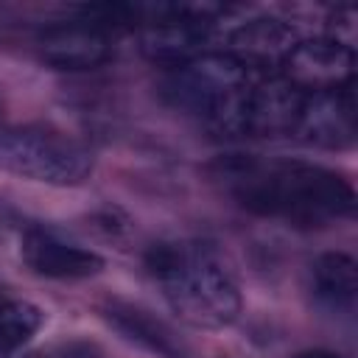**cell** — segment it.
Listing matches in <instances>:
<instances>
[{"label": "cell", "instance_id": "cell-7", "mask_svg": "<svg viewBox=\"0 0 358 358\" xmlns=\"http://www.w3.org/2000/svg\"><path fill=\"white\" fill-rule=\"evenodd\" d=\"M294 134L308 145L347 148L355 140V98L352 87L330 92H305Z\"/></svg>", "mask_w": 358, "mask_h": 358}, {"label": "cell", "instance_id": "cell-11", "mask_svg": "<svg viewBox=\"0 0 358 358\" xmlns=\"http://www.w3.org/2000/svg\"><path fill=\"white\" fill-rule=\"evenodd\" d=\"M310 294L330 313H352L358 296V268L350 255L327 252L310 266Z\"/></svg>", "mask_w": 358, "mask_h": 358}, {"label": "cell", "instance_id": "cell-12", "mask_svg": "<svg viewBox=\"0 0 358 358\" xmlns=\"http://www.w3.org/2000/svg\"><path fill=\"white\" fill-rule=\"evenodd\" d=\"M232 45L238 50L232 56L241 59L249 70H255V67H266L271 62L282 64V59L296 45V39H294V31L285 22L268 17V20H249V22H243L232 34Z\"/></svg>", "mask_w": 358, "mask_h": 358}, {"label": "cell", "instance_id": "cell-6", "mask_svg": "<svg viewBox=\"0 0 358 358\" xmlns=\"http://www.w3.org/2000/svg\"><path fill=\"white\" fill-rule=\"evenodd\" d=\"M282 78L294 84L299 92H330L352 87L355 56L352 48L324 36V39H302L282 59Z\"/></svg>", "mask_w": 358, "mask_h": 358}, {"label": "cell", "instance_id": "cell-10", "mask_svg": "<svg viewBox=\"0 0 358 358\" xmlns=\"http://www.w3.org/2000/svg\"><path fill=\"white\" fill-rule=\"evenodd\" d=\"M22 260L31 271L53 280H81L103 268L101 255L70 243L48 229H28L22 235Z\"/></svg>", "mask_w": 358, "mask_h": 358}, {"label": "cell", "instance_id": "cell-2", "mask_svg": "<svg viewBox=\"0 0 358 358\" xmlns=\"http://www.w3.org/2000/svg\"><path fill=\"white\" fill-rule=\"evenodd\" d=\"M145 266L171 310L190 327L218 330L235 322L241 294L221 257L193 241H162L145 252Z\"/></svg>", "mask_w": 358, "mask_h": 358}, {"label": "cell", "instance_id": "cell-5", "mask_svg": "<svg viewBox=\"0 0 358 358\" xmlns=\"http://www.w3.org/2000/svg\"><path fill=\"white\" fill-rule=\"evenodd\" d=\"M143 50L159 62L179 67L199 56V48L213 31V17L207 8L190 6H157L143 17Z\"/></svg>", "mask_w": 358, "mask_h": 358}, {"label": "cell", "instance_id": "cell-1", "mask_svg": "<svg viewBox=\"0 0 358 358\" xmlns=\"http://www.w3.org/2000/svg\"><path fill=\"white\" fill-rule=\"evenodd\" d=\"M221 179L241 207L294 227H327L352 215L355 193L336 173L299 159L235 157L221 162Z\"/></svg>", "mask_w": 358, "mask_h": 358}, {"label": "cell", "instance_id": "cell-4", "mask_svg": "<svg viewBox=\"0 0 358 358\" xmlns=\"http://www.w3.org/2000/svg\"><path fill=\"white\" fill-rule=\"evenodd\" d=\"M0 168L22 179L70 187L81 185L92 173V157L84 145L59 131L8 126L0 129Z\"/></svg>", "mask_w": 358, "mask_h": 358}, {"label": "cell", "instance_id": "cell-13", "mask_svg": "<svg viewBox=\"0 0 358 358\" xmlns=\"http://www.w3.org/2000/svg\"><path fill=\"white\" fill-rule=\"evenodd\" d=\"M106 319L126 338L148 347L151 352H159L162 358H182V344L176 341V336L159 319H154L148 310L134 308V305H123V302H112L106 310Z\"/></svg>", "mask_w": 358, "mask_h": 358}, {"label": "cell", "instance_id": "cell-14", "mask_svg": "<svg viewBox=\"0 0 358 358\" xmlns=\"http://www.w3.org/2000/svg\"><path fill=\"white\" fill-rule=\"evenodd\" d=\"M42 327V310L22 299H0V358H11Z\"/></svg>", "mask_w": 358, "mask_h": 358}, {"label": "cell", "instance_id": "cell-3", "mask_svg": "<svg viewBox=\"0 0 358 358\" xmlns=\"http://www.w3.org/2000/svg\"><path fill=\"white\" fill-rule=\"evenodd\" d=\"M252 84V70L232 53H199L196 59L173 67L165 95L176 109L196 117L215 134L238 137Z\"/></svg>", "mask_w": 358, "mask_h": 358}, {"label": "cell", "instance_id": "cell-15", "mask_svg": "<svg viewBox=\"0 0 358 358\" xmlns=\"http://www.w3.org/2000/svg\"><path fill=\"white\" fill-rule=\"evenodd\" d=\"M299 358H338L333 352H324V350H310V352H302Z\"/></svg>", "mask_w": 358, "mask_h": 358}, {"label": "cell", "instance_id": "cell-8", "mask_svg": "<svg viewBox=\"0 0 358 358\" xmlns=\"http://www.w3.org/2000/svg\"><path fill=\"white\" fill-rule=\"evenodd\" d=\"M109 53V31L87 17L56 22L39 34V56L56 70H92L103 64Z\"/></svg>", "mask_w": 358, "mask_h": 358}, {"label": "cell", "instance_id": "cell-9", "mask_svg": "<svg viewBox=\"0 0 358 358\" xmlns=\"http://www.w3.org/2000/svg\"><path fill=\"white\" fill-rule=\"evenodd\" d=\"M302 98H305V92H299L282 76L255 78L249 98H246L241 134H249V137L294 134Z\"/></svg>", "mask_w": 358, "mask_h": 358}]
</instances>
